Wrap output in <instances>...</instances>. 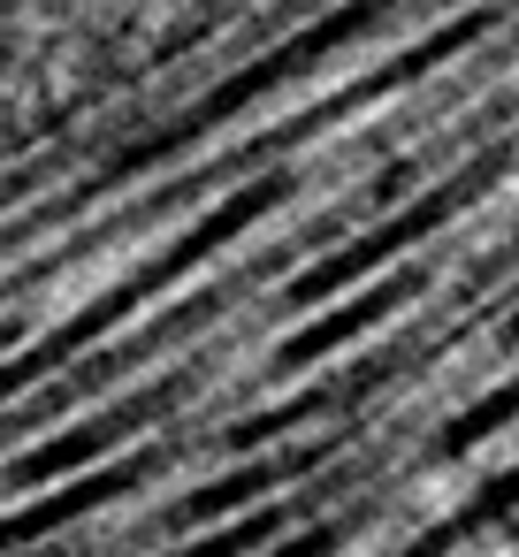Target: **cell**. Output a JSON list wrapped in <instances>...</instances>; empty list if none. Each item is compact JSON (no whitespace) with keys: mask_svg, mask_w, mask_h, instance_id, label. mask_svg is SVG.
Returning <instances> with one entry per match:
<instances>
[{"mask_svg":"<svg viewBox=\"0 0 519 557\" xmlns=\"http://www.w3.org/2000/svg\"><path fill=\"white\" fill-rule=\"evenodd\" d=\"M260 0H0V153L161 77Z\"/></svg>","mask_w":519,"mask_h":557,"instance_id":"1","label":"cell"}]
</instances>
